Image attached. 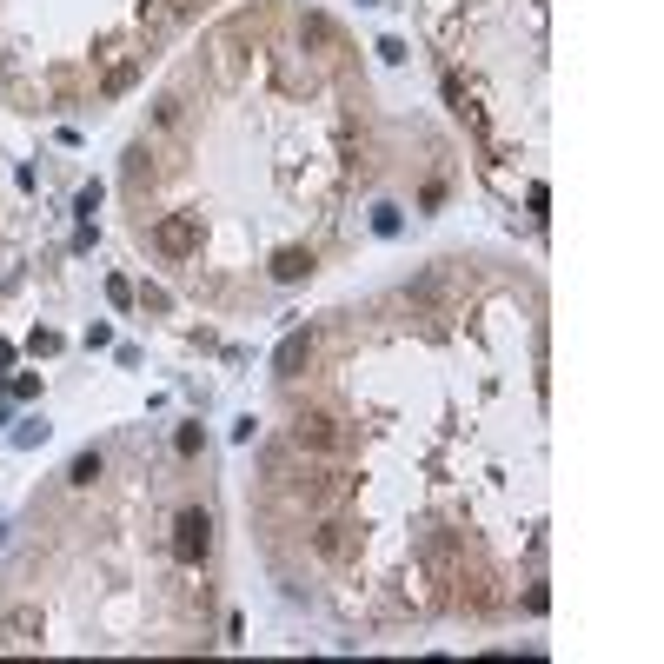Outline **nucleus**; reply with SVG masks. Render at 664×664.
Masks as SVG:
<instances>
[{
	"instance_id": "obj_7",
	"label": "nucleus",
	"mask_w": 664,
	"mask_h": 664,
	"mask_svg": "<svg viewBox=\"0 0 664 664\" xmlns=\"http://www.w3.org/2000/svg\"><path fill=\"white\" fill-rule=\"evenodd\" d=\"M306 273H313V253H306V246H279V253H273V279H279V286H299Z\"/></svg>"
},
{
	"instance_id": "obj_3",
	"label": "nucleus",
	"mask_w": 664,
	"mask_h": 664,
	"mask_svg": "<svg viewBox=\"0 0 664 664\" xmlns=\"http://www.w3.org/2000/svg\"><path fill=\"white\" fill-rule=\"evenodd\" d=\"M153 240H160V253H173V259L200 253V213H166Z\"/></svg>"
},
{
	"instance_id": "obj_8",
	"label": "nucleus",
	"mask_w": 664,
	"mask_h": 664,
	"mask_svg": "<svg viewBox=\"0 0 664 664\" xmlns=\"http://www.w3.org/2000/svg\"><path fill=\"white\" fill-rule=\"evenodd\" d=\"M412 299H419V306H445V299H452V273L432 266L425 279H412Z\"/></svg>"
},
{
	"instance_id": "obj_11",
	"label": "nucleus",
	"mask_w": 664,
	"mask_h": 664,
	"mask_svg": "<svg viewBox=\"0 0 664 664\" xmlns=\"http://www.w3.org/2000/svg\"><path fill=\"white\" fill-rule=\"evenodd\" d=\"M153 120H160V127H180V100H173V93H166L160 107H153Z\"/></svg>"
},
{
	"instance_id": "obj_10",
	"label": "nucleus",
	"mask_w": 664,
	"mask_h": 664,
	"mask_svg": "<svg viewBox=\"0 0 664 664\" xmlns=\"http://www.w3.org/2000/svg\"><path fill=\"white\" fill-rule=\"evenodd\" d=\"M306 40H313V47H332V20L326 14H306Z\"/></svg>"
},
{
	"instance_id": "obj_6",
	"label": "nucleus",
	"mask_w": 664,
	"mask_h": 664,
	"mask_svg": "<svg viewBox=\"0 0 664 664\" xmlns=\"http://www.w3.org/2000/svg\"><path fill=\"white\" fill-rule=\"evenodd\" d=\"M313 545H319V558H352L359 552V532H352L346 518H326V525L313 532Z\"/></svg>"
},
{
	"instance_id": "obj_5",
	"label": "nucleus",
	"mask_w": 664,
	"mask_h": 664,
	"mask_svg": "<svg viewBox=\"0 0 664 664\" xmlns=\"http://www.w3.org/2000/svg\"><path fill=\"white\" fill-rule=\"evenodd\" d=\"M306 359H313V332H286V339H279V352H273V372H279V379H299V372H306Z\"/></svg>"
},
{
	"instance_id": "obj_4",
	"label": "nucleus",
	"mask_w": 664,
	"mask_h": 664,
	"mask_svg": "<svg viewBox=\"0 0 664 664\" xmlns=\"http://www.w3.org/2000/svg\"><path fill=\"white\" fill-rule=\"evenodd\" d=\"M40 645V611L34 605H20L0 618V651H34Z\"/></svg>"
},
{
	"instance_id": "obj_1",
	"label": "nucleus",
	"mask_w": 664,
	"mask_h": 664,
	"mask_svg": "<svg viewBox=\"0 0 664 664\" xmlns=\"http://www.w3.org/2000/svg\"><path fill=\"white\" fill-rule=\"evenodd\" d=\"M206 552H213V518H206L200 505H186V512L173 518V558H180V565H200Z\"/></svg>"
},
{
	"instance_id": "obj_2",
	"label": "nucleus",
	"mask_w": 664,
	"mask_h": 664,
	"mask_svg": "<svg viewBox=\"0 0 664 664\" xmlns=\"http://www.w3.org/2000/svg\"><path fill=\"white\" fill-rule=\"evenodd\" d=\"M293 445H306V452H346V432H339L332 412H299V419H293Z\"/></svg>"
},
{
	"instance_id": "obj_9",
	"label": "nucleus",
	"mask_w": 664,
	"mask_h": 664,
	"mask_svg": "<svg viewBox=\"0 0 664 664\" xmlns=\"http://www.w3.org/2000/svg\"><path fill=\"white\" fill-rule=\"evenodd\" d=\"M100 479V452H80L74 465H67V485H93Z\"/></svg>"
}]
</instances>
